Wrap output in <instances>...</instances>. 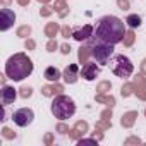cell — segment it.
Segmentation results:
<instances>
[{"mask_svg": "<svg viewBox=\"0 0 146 146\" xmlns=\"http://www.w3.org/2000/svg\"><path fill=\"white\" fill-rule=\"evenodd\" d=\"M124 35H125L124 23L115 16H105L98 21L93 36H95V41L115 45L124 40Z\"/></svg>", "mask_w": 146, "mask_h": 146, "instance_id": "obj_1", "label": "cell"}, {"mask_svg": "<svg viewBox=\"0 0 146 146\" xmlns=\"http://www.w3.org/2000/svg\"><path fill=\"white\" fill-rule=\"evenodd\" d=\"M31 72H33V64L23 53H17V55L11 57L5 64V74H7V78H11L14 81H23Z\"/></svg>", "mask_w": 146, "mask_h": 146, "instance_id": "obj_2", "label": "cell"}, {"mask_svg": "<svg viewBox=\"0 0 146 146\" xmlns=\"http://www.w3.org/2000/svg\"><path fill=\"white\" fill-rule=\"evenodd\" d=\"M74 112H76V103L69 96H57L52 102V113L60 120H65V119L72 117Z\"/></svg>", "mask_w": 146, "mask_h": 146, "instance_id": "obj_3", "label": "cell"}, {"mask_svg": "<svg viewBox=\"0 0 146 146\" xmlns=\"http://www.w3.org/2000/svg\"><path fill=\"white\" fill-rule=\"evenodd\" d=\"M110 67H112V72L115 76H119V78H129L131 74H132V62L127 58V57H124V55H115L113 57V60H110Z\"/></svg>", "mask_w": 146, "mask_h": 146, "instance_id": "obj_4", "label": "cell"}, {"mask_svg": "<svg viewBox=\"0 0 146 146\" xmlns=\"http://www.w3.org/2000/svg\"><path fill=\"white\" fill-rule=\"evenodd\" d=\"M112 53H113V45L102 43V41H95L91 45V55L96 58L98 64H108Z\"/></svg>", "mask_w": 146, "mask_h": 146, "instance_id": "obj_5", "label": "cell"}, {"mask_svg": "<svg viewBox=\"0 0 146 146\" xmlns=\"http://www.w3.org/2000/svg\"><path fill=\"white\" fill-rule=\"evenodd\" d=\"M33 119H35V113H33L31 108H19V110H16V112L12 113V120H14L19 127L29 125V124L33 122Z\"/></svg>", "mask_w": 146, "mask_h": 146, "instance_id": "obj_6", "label": "cell"}, {"mask_svg": "<svg viewBox=\"0 0 146 146\" xmlns=\"http://www.w3.org/2000/svg\"><path fill=\"white\" fill-rule=\"evenodd\" d=\"M14 21H16V14H14L11 9L4 7V9H2V24H0V29H2V31H7V29L14 24Z\"/></svg>", "mask_w": 146, "mask_h": 146, "instance_id": "obj_7", "label": "cell"}, {"mask_svg": "<svg viewBox=\"0 0 146 146\" xmlns=\"http://www.w3.org/2000/svg\"><path fill=\"white\" fill-rule=\"evenodd\" d=\"M16 96H17V93H16L14 88H11V86H4V90H2V103H4V105H11V103H14Z\"/></svg>", "mask_w": 146, "mask_h": 146, "instance_id": "obj_8", "label": "cell"}, {"mask_svg": "<svg viewBox=\"0 0 146 146\" xmlns=\"http://www.w3.org/2000/svg\"><path fill=\"white\" fill-rule=\"evenodd\" d=\"M96 74H98L96 64H86V65H84V69H83V78H84V79L93 81V79L96 78Z\"/></svg>", "mask_w": 146, "mask_h": 146, "instance_id": "obj_9", "label": "cell"}, {"mask_svg": "<svg viewBox=\"0 0 146 146\" xmlns=\"http://www.w3.org/2000/svg\"><path fill=\"white\" fill-rule=\"evenodd\" d=\"M64 78H65L67 83H76V79H78V67L76 65H69L65 69V72H64Z\"/></svg>", "mask_w": 146, "mask_h": 146, "instance_id": "obj_10", "label": "cell"}, {"mask_svg": "<svg viewBox=\"0 0 146 146\" xmlns=\"http://www.w3.org/2000/svg\"><path fill=\"white\" fill-rule=\"evenodd\" d=\"M90 36H93V28H91V26H84L83 29H79V31L74 33V38H76L78 41H83V40H86V38H90Z\"/></svg>", "mask_w": 146, "mask_h": 146, "instance_id": "obj_11", "label": "cell"}, {"mask_svg": "<svg viewBox=\"0 0 146 146\" xmlns=\"http://www.w3.org/2000/svg\"><path fill=\"white\" fill-rule=\"evenodd\" d=\"M45 78H46L48 81H58V79H60V70H58L57 67H48V69L45 70Z\"/></svg>", "mask_w": 146, "mask_h": 146, "instance_id": "obj_12", "label": "cell"}, {"mask_svg": "<svg viewBox=\"0 0 146 146\" xmlns=\"http://www.w3.org/2000/svg\"><path fill=\"white\" fill-rule=\"evenodd\" d=\"M125 23H127L131 28H137V26H141V17H139L137 14H131Z\"/></svg>", "mask_w": 146, "mask_h": 146, "instance_id": "obj_13", "label": "cell"}, {"mask_svg": "<svg viewBox=\"0 0 146 146\" xmlns=\"http://www.w3.org/2000/svg\"><path fill=\"white\" fill-rule=\"evenodd\" d=\"M134 117H137V113H136V112H129V113H125V115L122 117V125H125V127L132 125V122H134Z\"/></svg>", "mask_w": 146, "mask_h": 146, "instance_id": "obj_14", "label": "cell"}, {"mask_svg": "<svg viewBox=\"0 0 146 146\" xmlns=\"http://www.w3.org/2000/svg\"><path fill=\"white\" fill-rule=\"evenodd\" d=\"M57 29H58L57 24H50V26L46 28V35H48V36H53V35L57 33Z\"/></svg>", "mask_w": 146, "mask_h": 146, "instance_id": "obj_15", "label": "cell"}, {"mask_svg": "<svg viewBox=\"0 0 146 146\" xmlns=\"http://www.w3.org/2000/svg\"><path fill=\"white\" fill-rule=\"evenodd\" d=\"M29 33H31V28H29V26H24V28H21V29L17 31V35H19V36H24V35H29Z\"/></svg>", "mask_w": 146, "mask_h": 146, "instance_id": "obj_16", "label": "cell"}, {"mask_svg": "<svg viewBox=\"0 0 146 146\" xmlns=\"http://www.w3.org/2000/svg\"><path fill=\"white\" fill-rule=\"evenodd\" d=\"M21 91H23V93H21V95H23V96H24V98H28V96H31V88H23V90H21Z\"/></svg>", "mask_w": 146, "mask_h": 146, "instance_id": "obj_17", "label": "cell"}, {"mask_svg": "<svg viewBox=\"0 0 146 146\" xmlns=\"http://www.w3.org/2000/svg\"><path fill=\"white\" fill-rule=\"evenodd\" d=\"M76 129H78V131H83V132H84V131H86V129H88V125H86V124H84V122H79V124H78V125H76ZM83 132H81V134H83Z\"/></svg>", "mask_w": 146, "mask_h": 146, "instance_id": "obj_18", "label": "cell"}, {"mask_svg": "<svg viewBox=\"0 0 146 146\" xmlns=\"http://www.w3.org/2000/svg\"><path fill=\"white\" fill-rule=\"evenodd\" d=\"M4 136H5V137H14L16 134H12V131H11V129H4Z\"/></svg>", "mask_w": 146, "mask_h": 146, "instance_id": "obj_19", "label": "cell"}, {"mask_svg": "<svg viewBox=\"0 0 146 146\" xmlns=\"http://www.w3.org/2000/svg\"><path fill=\"white\" fill-rule=\"evenodd\" d=\"M132 40H134V35H132V33H129V35H127V40H125V43H127V45H131V43H132Z\"/></svg>", "mask_w": 146, "mask_h": 146, "instance_id": "obj_20", "label": "cell"}, {"mask_svg": "<svg viewBox=\"0 0 146 146\" xmlns=\"http://www.w3.org/2000/svg\"><path fill=\"white\" fill-rule=\"evenodd\" d=\"M58 131H60V132H62V134H65V132H67V131H69V129H67V127H65V125H62V124H60V125H58Z\"/></svg>", "mask_w": 146, "mask_h": 146, "instance_id": "obj_21", "label": "cell"}, {"mask_svg": "<svg viewBox=\"0 0 146 146\" xmlns=\"http://www.w3.org/2000/svg\"><path fill=\"white\" fill-rule=\"evenodd\" d=\"M53 48H57V43H53V41H52V43H48V50H50V52H53Z\"/></svg>", "mask_w": 146, "mask_h": 146, "instance_id": "obj_22", "label": "cell"}, {"mask_svg": "<svg viewBox=\"0 0 146 146\" xmlns=\"http://www.w3.org/2000/svg\"><path fill=\"white\" fill-rule=\"evenodd\" d=\"M125 143H127V144H131V143H139V139H136V137H131V139H127Z\"/></svg>", "mask_w": 146, "mask_h": 146, "instance_id": "obj_23", "label": "cell"}, {"mask_svg": "<svg viewBox=\"0 0 146 146\" xmlns=\"http://www.w3.org/2000/svg\"><path fill=\"white\" fill-rule=\"evenodd\" d=\"M119 5H120V7H127L129 4L125 2V0H119Z\"/></svg>", "mask_w": 146, "mask_h": 146, "instance_id": "obj_24", "label": "cell"}, {"mask_svg": "<svg viewBox=\"0 0 146 146\" xmlns=\"http://www.w3.org/2000/svg\"><path fill=\"white\" fill-rule=\"evenodd\" d=\"M45 141H46V143H52V136H50V134H48V136H46V137H45Z\"/></svg>", "mask_w": 146, "mask_h": 146, "instance_id": "obj_25", "label": "cell"}, {"mask_svg": "<svg viewBox=\"0 0 146 146\" xmlns=\"http://www.w3.org/2000/svg\"><path fill=\"white\" fill-rule=\"evenodd\" d=\"M26 2H28V0H19V4H23V5H24Z\"/></svg>", "mask_w": 146, "mask_h": 146, "instance_id": "obj_26", "label": "cell"}, {"mask_svg": "<svg viewBox=\"0 0 146 146\" xmlns=\"http://www.w3.org/2000/svg\"><path fill=\"white\" fill-rule=\"evenodd\" d=\"M4 2H9V0H4Z\"/></svg>", "mask_w": 146, "mask_h": 146, "instance_id": "obj_27", "label": "cell"}]
</instances>
